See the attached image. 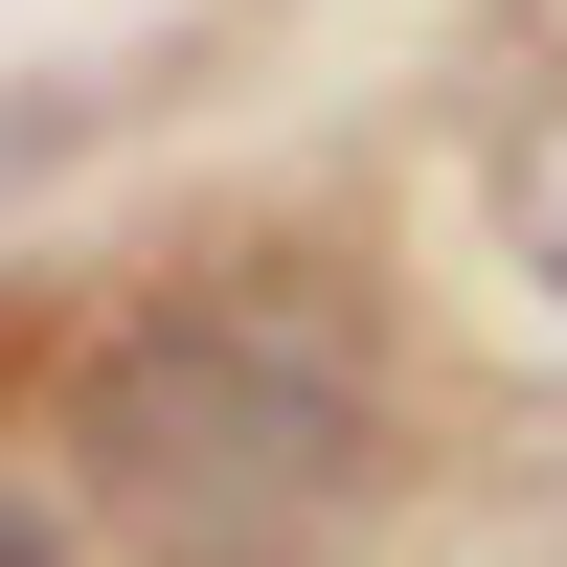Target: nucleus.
I'll list each match as a JSON object with an SVG mask.
<instances>
[{
    "label": "nucleus",
    "mask_w": 567,
    "mask_h": 567,
    "mask_svg": "<svg viewBox=\"0 0 567 567\" xmlns=\"http://www.w3.org/2000/svg\"><path fill=\"white\" fill-rule=\"evenodd\" d=\"M523 250H545V296H567V136H545V182H523Z\"/></svg>",
    "instance_id": "f03ea898"
},
{
    "label": "nucleus",
    "mask_w": 567,
    "mask_h": 567,
    "mask_svg": "<svg viewBox=\"0 0 567 567\" xmlns=\"http://www.w3.org/2000/svg\"><path fill=\"white\" fill-rule=\"evenodd\" d=\"M0 567H45V523H23V499H0Z\"/></svg>",
    "instance_id": "7ed1b4c3"
},
{
    "label": "nucleus",
    "mask_w": 567,
    "mask_h": 567,
    "mask_svg": "<svg viewBox=\"0 0 567 567\" xmlns=\"http://www.w3.org/2000/svg\"><path fill=\"white\" fill-rule=\"evenodd\" d=\"M363 432H386V409H363L341 318H296V296H159L136 341H91V386H69L91 499L159 567H318L341 499H363Z\"/></svg>",
    "instance_id": "f257e3e1"
}]
</instances>
